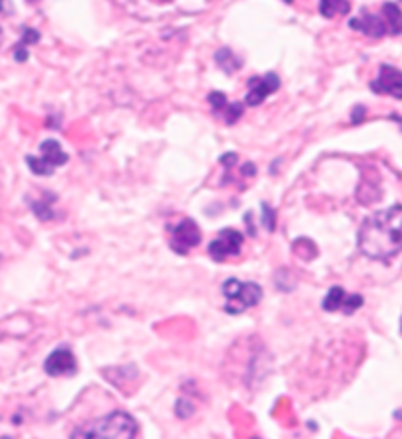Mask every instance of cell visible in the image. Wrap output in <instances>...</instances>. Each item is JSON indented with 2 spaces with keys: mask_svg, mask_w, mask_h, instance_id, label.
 <instances>
[{
  "mask_svg": "<svg viewBox=\"0 0 402 439\" xmlns=\"http://www.w3.org/2000/svg\"><path fill=\"white\" fill-rule=\"evenodd\" d=\"M357 243L359 251L373 261H388L402 253V205L367 217Z\"/></svg>",
  "mask_w": 402,
  "mask_h": 439,
  "instance_id": "1",
  "label": "cell"
},
{
  "mask_svg": "<svg viewBox=\"0 0 402 439\" xmlns=\"http://www.w3.org/2000/svg\"><path fill=\"white\" fill-rule=\"evenodd\" d=\"M139 425L131 415L124 412H113L103 420H97L87 425V430L74 431L77 438H134Z\"/></svg>",
  "mask_w": 402,
  "mask_h": 439,
  "instance_id": "2",
  "label": "cell"
},
{
  "mask_svg": "<svg viewBox=\"0 0 402 439\" xmlns=\"http://www.w3.org/2000/svg\"><path fill=\"white\" fill-rule=\"evenodd\" d=\"M223 293L227 298L225 309L229 313H243L248 308H255L256 303L263 298L261 286L255 282H241V280H227L223 284Z\"/></svg>",
  "mask_w": 402,
  "mask_h": 439,
  "instance_id": "3",
  "label": "cell"
},
{
  "mask_svg": "<svg viewBox=\"0 0 402 439\" xmlns=\"http://www.w3.org/2000/svg\"><path fill=\"white\" fill-rule=\"evenodd\" d=\"M41 156H28L26 162L30 166V170L38 176H51V171L58 166H64L67 162V154L61 150L59 142L56 140H46L40 146Z\"/></svg>",
  "mask_w": 402,
  "mask_h": 439,
  "instance_id": "4",
  "label": "cell"
},
{
  "mask_svg": "<svg viewBox=\"0 0 402 439\" xmlns=\"http://www.w3.org/2000/svg\"><path fill=\"white\" fill-rule=\"evenodd\" d=\"M170 248L178 254H188L201 243V231L194 219H181L176 225H170Z\"/></svg>",
  "mask_w": 402,
  "mask_h": 439,
  "instance_id": "5",
  "label": "cell"
},
{
  "mask_svg": "<svg viewBox=\"0 0 402 439\" xmlns=\"http://www.w3.org/2000/svg\"><path fill=\"white\" fill-rule=\"evenodd\" d=\"M243 243H245V236L241 235L238 231H235V228H223L213 243L209 244V254L217 262L229 261L233 256L241 254Z\"/></svg>",
  "mask_w": 402,
  "mask_h": 439,
  "instance_id": "6",
  "label": "cell"
},
{
  "mask_svg": "<svg viewBox=\"0 0 402 439\" xmlns=\"http://www.w3.org/2000/svg\"><path fill=\"white\" fill-rule=\"evenodd\" d=\"M371 89L377 95H391L394 99H402V71L383 64L378 67L377 79L371 83Z\"/></svg>",
  "mask_w": 402,
  "mask_h": 439,
  "instance_id": "7",
  "label": "cell"
},
{
  "mask_svg": "<svg viewBox=\"0 0 402 439\" xmlns=\"http://www.w3.org/2000/svg\"><path fill=\"white\" fill-rule=\"evenodd\" d=\"M280 87V79L276 74H266L263 77H253L248 81V93H246V105L256 106L263 103L264 99L272 95Z\"/></svg>",
  "mask_w": 402,
  "mask_h": 439,
  "instance_id": "8",
  "label": "cell"
},
{
  "mask_svg": "<svg viewBox=\"0 0 402 439\" xmlns=\"http://www.w3.org/2000/svg\"><path fill=\"white\" fill-rule=\"evenodd\" d=\"M361 296H351V293H347L341 288H337V286L329 290L326 300H323V309H328V311H343L347 316H351L355 309L361 308Z\"/></svg>",
  "mask_w": 402,
  "mask_h": 439,
  "instance_id": "9",
  "label": "cell"
},
{
  "mask_svg": "<svg viewBox=\"0 0 402 439\" xmlns=\"http://www.w3.org/2000/svg\"><path fill=\"white\" fill-rule=\"evenodd\" d=\"M46 373L49 376H71L77 370V363H75L74 353L69 349H58L54 350L48 358H46Z\"/></svg>",
  "mask_w": 402,
  "mask_h": 439,
  "instance_id": "10",
  "label": "cell"
},
{
  "mask_svg": "<svg viewBox=\"0 0 402 439\" xmlns=\"http://www.w3.org/2000/svg\"><path fill=\"white\" fill-rule=\"evenodd\" d=\"M349 26H351L353 30H357V32L369 36V38H383V36L388 34L383 16H381V14H373L369 10H361V16L353 18V20L349 22Z\"/></svg>",
  "mask_w": 402,
  "mask_h": 439,
  "instance_id": "11",
  "label": "cell"
},
{
  "mask_svg": "<svg viewBox=\"0 0 402 439\" xmlns=\"http://www.w3.org/2000/svg\"><path fill=\"white\" fill-rule=\"evenodd\" d=\"M381 16L385 20L388 34H393V36L402 34V10L398 9V4H394V2H385L383 9H381Z\"/></svg>",
  "mask_w": 402,
  "mask_h": 439,
  "instance_id": "12",
  "label": "cell"
},
{
  "mask_svg": "<svg viewBox=\"0 0 402 439\" xmlns=\"http://www.w3.org/2000/svg\"><path fill=\"white\" fill-rule=\"evenodd\" d=\"M215 61H217V66L221 67L225 74H235V71H238L241 69V59H238L233 51H231L229 48H221L217 54H215Z\"/></svg>",
  "mask_w": 402,
  "mask_h": 439,
  "instance_id": "13",
  "label": "cell"
},
{
  "mask_svg": "<svg viewBox=\"0 0 402 439\" xmlns=\"http://www.w3.org/2000/svg\"><path fill=\"white\" fill-rule=\"evenodd\" d=\"M320 10L326 18H333L336 14H347L351 10V2L349 0H321Z\"/></svg>",
  "mask_w": 402,
  "mask_h": 439,
  "instance_id": "14",
  "label": "cell"
},
{
  "mask_svg": "<svg viewBox=\"0 0 402 439\" xmlns=\"http://www.w3.org/2000/svg\"><path fill=\"white\" fill-rule=\"evenodd\" d=\"M223 114H225V122H227V124H235V122L241 118V114H243V105H238V103L227 105Z\"/></svg>",
  "mask_w": 402,
  "mask_h": 439,
  "instance_id": "15",
  "label": "cell"
},
{
  "mask_svg": "<svg viewBox=\"0 0 402 439\" xmlns=\"http://www.w3.org/2000/svg\"><path fill=\"white\" fill-rule=\"evenodd\" d=\"M209 103L213 106L215 113H223L225 106L229 105V103H227V97H225V93H221V91H213V93L209 95Z\"/></svg>",
  "mask_w": 402,
  "mask_h": 439,
  "instance_id": "16",
  "label": "cell"
},
{
  "mask_svg": "<svg viewBox=\"0 0 402 439\" xmlns=\"http://www.w3.org/2000/svg\"><path fill=\"white\" fill-rule=\"evenodd\" d=\"M0 12H4V0H0Z\"/></svg>",
  "mask_w": 402,
  "mask_h": 439,
  "instance_id": "17",
  "label": "cell"
},
{
  "mask_svg": "<svg viewBox=\"0 0 402 439\" xmlns=\"http://www.w3.org/2000/svg\"><path fill=\"white\" fill-rule=\"evenodd\" d=\"M158 2H170V0H158Z\"/></svg>",
  "mask_w": 402,
  "mask_h": 439,
  "instance_id": "18",
  "label": "cell"
},
{
  "mask_svg": "<svg viewBox=\"0 0 402 439\" xmlns=\"http://www.w3.org/2000/svg\"><path fill=\"white\" fill-rule=\"evenodd\" d=\"M286 2H288V4H290V2H294V0H286Z\"/></svg>",
  "mask_w": 402,
  "mask_h": 439,
  "instance_id": "19",
  "label": "cell"
}]
</instances>
